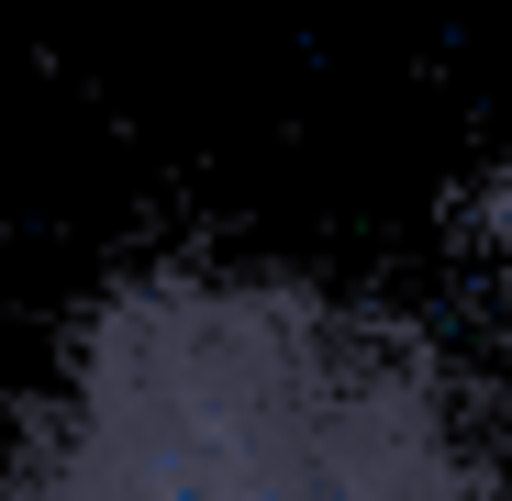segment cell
Masks as SVG:
<instances>
[{"mask_svg": "<svg viewBox=\"0 0 512 501\" xmlns=\"http://www.w3.org/2000/svg\"><path fill=\"white\" fill-rule=\"evenodd\" d=\"M0 501H512L446 368L290 268H134Z\"/></svg>", "mask_w": 512, "mask_h": 501, "instance_id": "1", "label": "cell"}, {"mask_svg": "<svg viewBox=\"0 0 512 501\" xmlns=\"http://www.w3.org/2000/svg\"><path fill=\"white\" fill-rule=\"evenodd\" d=\"M490 234H501V257H512V167L490 179Z\"/></svg>", "mask_w": 512, "mask_h": 501, "instance_id": "2", "label": "cell"}]
</instances>
